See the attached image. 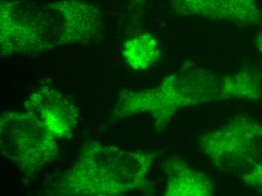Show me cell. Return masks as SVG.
Returning <instances> with one entry per match:
<instances>
[{"label":"cell","instance_id":"cell-1","mask_svg":"<svg viewBox=\"0 0 262 196\" xmlns=\"http://www.w3.org/2000/svg\"><path fill=\"white\" fill-rule=\"evenodd\" d=\"M103 14L84 0L0 2L1 56L35 55L101 37Z\"/></svg>","mask_w":262,"mask_h":196},{"label":"cell","instance_id":"cell-2","mask_svg":"<svg viewBox=\"0 0 262 196\" xmlns=\"http://www.w3.org/2000/svg\"><path fill=\"white\" fill-rule=\"evenodd\" d=\"M261 93L259 78L250 70L220 75L186 63L156 87L120 92L110 121L148 115L156 130H162L182 110L228 100H257Z\"/></svg>","mask_w":262,"mask_h":196},{"label":"cell","instance_id":"cell-3","mask_svg":"<svg viewBox=\"0 0 262 196\" xmlns=\"http://www.w3.org/2000/svg\"><path fill=\"white\" fill-rule=\"evenodd\" d=\"M158 154L92 141L56 186L57 195L115 196L143 189Z\"/></svg>","mask_w":262,"mask_h":196},{"label":"cell","instance_id":"cell-4","mask_svg":"<svg viewBox=\"0 0 262 196\" xmlns=\"http://www.w3.org/2000/svg\"><path fill=\"white\" fill-rule=\"evenodd\" d=\"M200 147L215 168L242 184L262 190V125L236 116L206 132Z\"/></svg>","mask_w":262,"mask_h":196},{"label":"cell","instance_id":"cell-5","mask_svg":"<svg viewBox=\"0 0 262 196\" xmlns=\"http://www.w3.org/2000/svg\"><path fill=\"white\" fill-rule=\"evenodd\" d=\"M55 138L27 112H5L0 116L2 155L27 176L54 162L59 156Z\"/></svg>","mask_w":262,"mask_h":196},{"label":"cell","instance_id":"cell-6","mask_svg":"<svg viewBox=\"0 0 262 196\" xmlns=\"http://www.w3.org/2000/svg\"><path fill=\"white\" fill-rule=\"evenodd\" d=\"M25 112L36 118L56 138L71 139L79 120V107L60 91L43 85L32 92Z\"/></svg>","mask_w":262,"mask_h":196},{"label":"cell","instance_id":"cell-7","mask_svg":"<svg viewBox=\"0 0 262 196\" xmlns=\"http://www.w3.org/2000/svg\"><path fill=\"white\" fill-rule=\"evenodd\" d=\"M171 7L178 15L225 20L241 26L262 21L257 0H171Z\"/></svg>","mask_w":262,"mask_h":196},{"label":"cell","instance_id":"cell-8","mask_svg":"<svg viewBox=\"0 0 262 196\" xmlns=\"http://www.w3.org/2000/svg\"><path fill=\"white\" fill-rule=\"evenodd\" d=\"M166 196H212L213 186L201 172L181 161H173L167 167Z\"/></svg>","mask_w":262,"mask_h":196},{"label":"cell","instance_id":"cell-9","mask_svg":"<svg viewBox=\"0 0 262 196\" xmlns=\"http://www.w3.org/2000/svg\"><path fill=\"white\" fill-rule=\"evenodd\" d=\"M121 54L127 66L136 71L149 69L162 56L157 37L148 32L138 33L127 39L123 44Z\"/></svg>","mask_w":262,"mask_h":196},{"label":"cell","instance_id":"cell-10","mask_svg":"<svg viewBox=\"0 0 262 196\" xmlns=\"http://www.w3.org/2000/svg\"><path fill=\"white\" fill-rule=\"evenodd\" d=\"M146 1L147 0H130L131 5L137 9H140L144 7Z\"/></svg>","mask_w":262,"mask_h":196},{"label":"cell","instance_id":"cell-11","mask_svg":"<svg viewBox=\"0 0 262 196\" xmlns=\"http://www.w3.org/2000/svg\"><path fill=\"white\" fill-rule=\"evenodd\" d=\"M255 44H256L257 48H258V50H259L262 55V32L257 36Z\"/></svg>","mask_w":262,"mask_h":196}]
</instances>
